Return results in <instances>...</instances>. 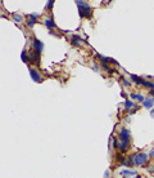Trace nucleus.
<instances>
[{"mask_svg": "<svg viewBox=\"0 0 154 178\" xmlns=\"http://www.w3.org/2000/svg\"><path fill=\"white\" fill-rule=\"evenodd\" d=\"M118 137H120L121 142H126V143L130 145V141H131V135H130V130H128L127 128H122L120 134H118Z\"/></svg>", "mask_w": 154, "mask_h": 178, "instance_id": "3", "label": "nucleus"}, {"mask_svg": "<svg viewBox=\"0 0 154 178\" xmlns=\"http://www.w3.org/2000/svg\"><path fill=\"white\" fill-rule=\"evenodd\" d=\"M44 25L46 26V28H49V30H53V28H57L55 27V23H54V19L51 16H49V17H46L44 19Z\"/></svg>", "mask_w": 154, "mask_h": 178, "instance_id": "9", "label": "nucleus"}, {"mask_svg": "<svg viewBox=\"0 0 154 178\" xmlns=\"http://www.w3.org/2000/svg\"><path fill=\"white\" fill-rule=\"evenodd\" d=\"M92 70L94 71H99V65L96 66V65H92Z\"/></svg>", "mask_w": 154, "mask_h": 178, "instance_id": "20", "label": "nucleus"}, {"mask_svg": "<svg viewBox=\"0 0 154 178\" xmlns=\"http://www.w3.org/2000/svg\"><path fill=\"white\" fill-rule=\"evenodd\" d=\"M131 77V80L135 83V84H139V85H143V82H144V79L143 77H140V76H137V75H130Z\"/></svg>", "mask_w": 154, "mask_h": 178, "instance_id": "15", "label": "nucleus"}, {"mask_svg": "<svg viewBox=\"0 0 154 178\" xmlns=\"http://www.w3.org/2000/svg\"><path fill=\"white\" fill-rule=\"evenodd\" d=\"M71 44H72L73 47L78 48L83 44V40L81 36H78V35H73V36H71Z\"/></svg>", "mask_w": 154, "mask_h": 178, "instance_id": "8", "label": "nucleus"}, {"mask_svg": "<svg viewBox=\"0 0 154 178\" xmlns=\"http://www.w3.org/2000/svg\"><path fill=\"white\" fill-rule=\"evenodd\" d=\"M32 48H34V50H36L37 53L41 54V53H43V50H44V43L35 38L34 41H32Z\"/></svg>", "mask_w": 154, "mask_h": 178, "instance_id": "5", "label": "nucleus"}, {"mask_svg": "<svg viewBox=\"0 0 154 178\" xmlns=\"http://www.w3.org/2000/svg\"><path fill=\"white\" fill-rule=\"evenodd\" d=\"M131 159H132L134 165L144 167L145 164L149 163V155L145 154V152H139V154L132 155V156H131Z\"/></svg>", "mask_w": 154, "mask_h": 178, "instance_id": "2", "label": "nucleus"}, {"mask_svg": "<svg viewBox=\"0 0 154 178\" xmlns=\"http://www.w3.org/2000/svg\"><path fill=\"white\" fill-rule=\"evenodd\" d=\"M149 96L154 97V89H150V90H149Z\"/></svg>", "mask_w": 154, "mask_h": 178, "instance_id": "21", "label": "nucleus"}, {"mask_svg": "<svg viewBox=\"0 0 154 178\" xmlns=\"http://www.w3.org/2000/svg\"><path fill=\"white\" fill-rule=\"evenodd\" d=\"M109 176H111V174H109V170H107V172H105V174H104V177H105V178H108Z\"/></svg>", "mask_w": 154, "mask_h": 178, "instance_id": "23", "label": "nucleus"}, {"mask_svg": "<svg viewBox=\"0 0 154 178\" xmlns=\"http://www.w3.org/2000/svg\"><path fill=\"white\" fill-rule=\"evenodd\" d=\"M28 54H30V62L31 63H34V65H38V63H40V53H37L36 50L32 49Z\"/></svg>", "mask_w": 154, "mask_h": 178, "instance_id": "6", "label": "nucleus"}, {"mask_svg": "<svg viewBox=\"0 0 154 178\" xmlns=\"http://www.w3.org/2000/svg\"><path fill=\"white\" fill-rule=\"evenodd\" d=\"M77 4V11H78V16L80 18H91L92 16V8L90 6L86 1L83 0H76Z\"/></svg>", "mask_w": 154, "mask_h": 178, "instance_id": "1", "label": "nucleus"}, {"mask_svg": "<svg viewBox=\"0 0 154 178\" xmlns=\"http://www.w3.org/2000/svg\"><path fill=\"white\" fill-rule=\"evenodd\" d=\"M121 80H122V84H123L125 87H130V85H131V82H130V80L125 79V77H121Z\"/></svg>", "mask_w": 154, "mask_h": 178, "instance_id": "19", "label": "nucleus"}, {"mask_svg": "<svg viewBox=\"0 0 154 178\" xmlns=\"http://www.w3.org/2000/svg\"><path fill=\"white\" fill-rule=\"evenodd\" d=\"M150 115H152V118L154 119V109H152V110H150Z\"/></svg>", "mask_w": 154, "mask_h": 178, "instance_id": "24", "label": "nucleus"}, {"mask_svg": "<svg viewBox=\"0 0 154 178\" xmlns=\"http://www.w3.org/2000/svg\"><path fill=\"white\" fill-rule=\"evenodd\" d=\"M30 75H31V79L34 80L35 83H41V82H43V76H41V74L38 72L36 69H34V67H30Z\"/></svg>", "mask_w": 154, "mask_h": 178, "instance_id": "4", "label": "nucleus"}, {"mask_svg": "<svg viewBox=\"0 0 154 178\" xmlns=\"http://www.w3.org/2000/svg\"><path fill=\"white\" fill-rule=\"evenodd\" d=\"M125 109H126L127 111H128V110H131V109H137V106L135 105L132 101H130V99L127 98L126 101H125Z\"/></svg>", "mask_w": 154, "mask_h": 178, "instance_id": "13", "label": "nucleus"}, {"mask_svg": "<svg viewBox=\"0 0 154 178\" xmlns=\"http://www.w3.org/2000/svg\"><path fill=\"white\" fill-rule=\"evenodd\" d=\"M13 19H14V22H18V23H21V22L23 21V17H22L21 14H18V13H15V14H13Z\"/></svg>", "mask_w": 154, "mask_h": 178, "instance_id": "16", "label": "nucleus"}, {"mask_svg": "<svg viewBox=\"0 0 154 178\" xmlns=\"http://www.w3.org/2000/svg\"><path fill=\"white\" fill-rule=\"evenodd\" d=\"M120 147V142H118V138H113V148L114 150H118Z\"/></svg>", "mask_w": 154, "mask_h": 178, "instance_id": "18", "label": "nucleus"}, {"mask_svg": "<svg viewBox=\"0 0 154 178\" xmlns=\"http://www.w3.org/2000/svg\"><path fill=\"white\" fill-rule=\"evenodd\" d=\"M153 105H154V97H152V96H149L148 98H145L144 99V102H143V106L145 109H152L153 107Z\"/></svg>", "mask_w": 154, "mask_h": 178, "instance_id": "10", "label": "nucleus"}, {"mask_svg": "<svg viewBox=\"0 0 154 178\" xmlns=\"http://www.w3.org/2000/svg\"><path fill=\"white\" fill-rule=\"evenodd\" d=\"M149 157H154V150H152L149 152Z\"/></svg>", "mask_w": 154, "mask_h": 178, "instance_id": "22", "label": "nucleus"}, {"mask_svg": "<svg viewBox=\"0 0 154 178\" xmlns=\"http://www.w3.org/2000/svg\"><path fill=\"white\" fill-rule=\"evenodd\" d=\"M121 174L123 177H136L137 176V173L135 172V170H132V169H125V170H122V172H121Z\"/></svg>", "mask_w": 154, "mask_h": 178, "instance_id": "12", "label": "nucleus"}, {"mask_svg": "<svg viewBox=\"0 0 154 178\" xmlns=\"http://www.w3.org/2000/svg\"><path fill=\"white\" fill-rule=\"evenodd\" d=\"M21 58H22V62L23 63H30V54H28L26 50H22Z\"/></svg>", "mask_w": 154, "mask_h": 178, "instance_id": "14", "label": "nucleus"}, {"mask_svg": "<svg viewBox=\"0 0 154 178\" xmlns=\"http://www.w3.org/2000/svg\"><path fill=\"white\" fill-rule=\"evenodd\" d=\"M38 17H40L38 13H32V14L28 16V18H27V26L28 27H34V25L38 21Z\"/></svg>", "mask_w": 154, "mask_h": 178, "instance_id": "7", "label": "nucleus"}, {"mask_svg": "<svg viewBox=\"0 0 154 178\" xmlns=\"http://www.w3.org/2000/svg\"><path fill=\"white\" fill-rule=\"evenodd\" d=\"M130 98L131 99H134V101H136V102H141L143 103L144 102V96L143 94H140V93H131L130 94Z\"/></svg>", "mask_w": 154, "mask_h": 178, "instance_id": "11", "label": "nucleus"}, {"mask_svg": "<svg viewBox=\"0 0 154 178\" xmlns=\"http://www.w3.org/2000/svg\"><path fill=\"white\" fill-rule=\"evenodd\" d=\"M54 1H55V0H48V3H46V9H48V11H51V9H53Z\"/></svg>", "mask_w": 154, "mask_h": 178, "instance_id": "17", "label": "nucleus"}]
</instances>
